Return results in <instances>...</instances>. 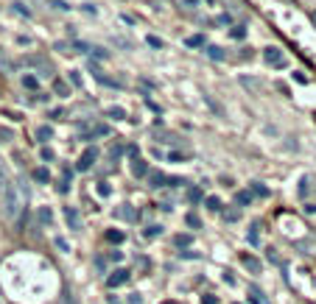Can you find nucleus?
<instances>
[{
	"label": "nucleus",
	"instance_id": "1",
	"mask_svg": "<svg viewBox=\"0 0 316 304\" xmlns=\"http://www.w3.org/2000/svg\"><path fill=\"white\" fill-rule=\"evenodd\" d=\"M25 201H28V187L23 184V179H14L6 184V190H3V215L14 221L17 215L23 212Z\"/></svg>",
	"mask_w": 316,
	"mask_h": 304
},
{
	"label": "nucleus",
	"instance_id": "2",
	"mask_svg": "<svg viewBox=\"0 0 316 304\" xmlns=\"http://www.w3.org/2000/svg\"><path fill=\"white\" fill-rule=\"evenodd\" d=\"M263 59H266L269 64H274V67H282V64H285V59H282V53L277 50V48H269V50L263 53Z\"/></svg>",
	"mask_w": 316,
	"mask_h": 304
},
{
	"label": "nucleus",
	"instance_id": "3",
	"mask_svg": "<svg viewBox=\"0 0 316 304\" xmlns=\"http://www.w3.org/2000/svg\"><path fill=\"white\" fill-rule=\"evenodd\" d=\"M65 218H68V224L73 226V229H81V215H79L76 207H68V209H65Z\"/></svg>",
	"mask_w": 316,
	"mask_h": 304
},
{
	"label": "nucleus",
	"instance_id": "4",
	"mask_svg": "<svg viewBox=\"0 0 316 304\" xmlns=\"http://www.w3.org/2000/svg\"><path fill=\"white\" fill-rule=\"evenodd\" d=\"M129 279V271H115L112 276H109V279H106V285H109V288H118V285H123V282Z\"/></svg>",
	"mask_w": 316,
	"mask_h": 304
},
{
	"label": "nucleus",
	"instance_id": "5",
	"mask_svg": "<svg viewBox=\"0 0 316 304\" xmlns=\"http://www.w3.org/2000/svg\"><path fill=\"white\" fill-rule=\"evenodd\" d=\"M92 162H95V151H87V154L79 159V170H90Z\"/></svg>",
	"mask_w": 316,
	"mask_h": 304
},
{
	"label": "nucleus",
	"instance_id": "6",
	"mask_svg": "<svg viewBox=\"0 0 316 304\" xmlns=\"http://www.w3.org/2000/svg\"><path fill=\"white\" fill-rule=\"evenodd\" d=\"M244 268L252 273H260V259L258 257H244Z\"/></svg>",
	"mask_w": 316,
	"mask_h": 304
},
{
	"label": "nucleus",
	"instance_id": "7",
	"mask_svg": "<svg viewBox=\"0 0 316 304\" xmlns=\"http://www.w3.org/2000/svg\"><path fill=\"white\" fill-rule=\"evenodd\" d=\"M6 184H9V170H6V162L0 159V195L6 190Z\"/></svg>",
	"mask_w": 316,
	"mask_h": 304
},
{
	"label": "nucleus",
	"instance_id": "8",
	"mask_svg": "<svg viewBox=\"0 0 316 304\" xmlns=\"http://www.w3.org/2000/svg\"><path fill=\"white\" fill-rule=\"evenodd\" d=\"M132 173H135V176H146V173H148V165L143 162V159H135V165H132Z\"/></svg>",
	"mask_w": 316,
	"mask_h": 304
},
{
	"label": "nucleus",
	"instance_id": "9",
	"mask_svg": "<svg viewBox=\"0 0 316 304\" xmlns=\"http://www.w3.org/2000/svg\"><path fill=\"white\" fill-rule=\"evenodd\" d=\"M207 56L210 59H215V62H221V59H224V50H221V48H207Z\"/></svg>",
	"mask_w": 316,
	"mask_h": 304
},
{
	"label": "nucleus",
	"instance_id": "10",
	"mask_svg": "<svg viewBox=\"0 0 316 304\" xmlns=\"http://www.w3.org/2000/svg\"><path fill=\"white\" fill-rule=\"evenodd\" d=\"M36 137H39V140H51V137H53V131H51L48 126H39V128H36Z\"/></svg>",
	"mask_w": 316,
	"mask_h": 304
},
{
	"label": "nucleus",
	"instance_id": "11",
	"mask_svg": "<svg viewBox=\"0 0 316 304\" xmlns=\"http://www.w3.org/2000/svg\"><path fill=\"white\" fill-rule=\"evenodd\" d=\"M235 201L241 204V207H246V204L252 201V195H249V192H238V195H235Z\"/></svg>",
	"mask_w": 316,
	"mask_h": 304
},
{
	"label": "nucleus",
	"instance_id": "12",
	"mask_svg": "<svg viewBox=\"0 0 316 304\" xmlns=\"http://www.w3.org/2000/svg\"><path fill=\"white\" fill-rule=\"evenodd\" d=\"M34 179H36V181H48V170H45V168L34 170Z\"/></svg>",
	"mask_w": 316,
	"mask_h": 304
},
{
	"label": "nucleus",
	"instance_id": "13",
	"mask_svg": "<svg viewBox=\"0 0 316 304\" xmlns=\"http://www.w3.org/2000/svg\"><path fill=\"white\" fill-rule=\"evenodd\" d=\"M151 181H154V187H162V181H168V179H165L162 173H154V176H151Z\"/></svg>",
	"mask_w": 316,
	"mask_h": 304
},
{
	"label": "nucleus",
	"instance_id": "14",
	"mask_svg": "<svg viewBox=\"0 0 316 304\" xmlns=\"http://www.w3.org/2000/svg\"><path fill=\"white\" fill-rule=\"evenodd\" d=\"M53 90H56L59 95H68V84H62V81H56V84H53Z\"/></svg>",
	"mask_w": 316,
	"mask_h": 304
},
{
	"label": "nucleus",
	"instance_id": "15",
	"mask_svg": "<svg viewBox=\"0 0 316 304\" xmlns=\"http://www.w3.org/2000/svg\"><path fill=\"white\" fill-rule=\"evenodd\" d=\"M188 198H191V201H199V198H202V192L193 187V190H188Z\"/></svg>",
	"mask_w": 316,
	"mask_h": 304
},
{
	"label": "nucleus",
	"instance_id": "16",
	"mask_svg": "<svg viewBox=\"0 0 316 304\" xmlns=\"http://www.w3.org/2000/svg\"><path fill=\"white\" fill-rule=\"evenodd\" d=\"M207 207H210V209H221V201H218V198H207Z\"/></svg>",
	"mask_w": 316,
	"mask_h": 304
},
{
	"label": "nucleus",
	"instance_id": "17",
	"mask_svg": "<svg viewBox=\"0 0 316 304\" xmlns=\"http://www.w3.org/2000/svg\"><path fill=\"white\" fill-rule=\"evenodd\" d=\"M188 226H191V229H199V218H196V215H188Z\"/></svg>",
	"mask_w": 316,
	"mask_h": 304
},
{
	"label": "nucleus",
	"instance_id": "18",
	"mask_svg": "<svg viewBox=\"0 0 316 304\" xmlns=\"http://www.w3.org/2000/svg\"><path fill=\"white\" fill-rule=\"evenodd\" d=\"M129 304H143V296H140V293H132V296H129Z\"/></svg>",
	"mask_w": 316,
	"mask_h": 304
},
{
	"label": "nucleus",
	"instance_id": "19",
	"mask_svg": "<svg viewBox=\"0 0 316 304\" xmlns=\"http://www.w3.org/2000/svg\"><path fill=\"white\" fill-rule=\"evenodd\" d=\"M118 218H132V209H126V204L118 209Z\"/></svg>",
	"mask_w": 316,
	"mask_h": 304
},
{
	"label": "nucleus",
	"instance_id": "20",
	"mask_svg": "<svg viewBox=\"0 0 316 304\" xmlns=\"http://www.w3.org/2000/svg\"><path fill=\"white\" fill-rule=\"evenodd\" d=\"M159 232H162V226H148L146 235H148V237H154V235H159Z\"/></svg>",
	"mask_w": 316,
	"mask_h": 304
},
{
	"label": "nucleus",
	"instance_id": "21",
	"mask_svg": "<svg viewBox=\"0 0 316 304\" xmlns=\"http://www.w3.org/2000/svg\"><path fill=\"white\" fill-rule=\"evenodd\" d=\"M23 84H25V87H36V79H34V76H25Z\"/></svg>",
	"mask_w": 316,
	"mask_h": 304
},
{
	"label": "nucleus",
	"instance_id": "22",
	"mask_svg": "<svg viewBox=\"0 0 316 304\" xmlns=\"http://www.w3.org/2000/svg\"><path fill=\"white\" fill-rule=\"evenodd\" d=\"M202 42H204L202 36H191V39H188V45H193V48H196V45H202Z\"/></svg>",
	"mask_w": 316,
	"mask_h": 304
},
{
	"label": "nucleus",
	"instance_id": "23",
	"mask_svg": "<svg viewBox=\"0 0 316 304\" xmlns=\"http://www.w3.org/2000/svg\"><path fill=\"white\" fill-rule=\"evenodd\" d=\"M109 240H115V243H121V240H123V235H121V232H109Z\"/></svg>",
	"mask_w": 316,
	"mask_h": 304
},
{
	"label": "nucleus",
	"instance_id": "24",
	"mask_svg": "<svg viewBox=\"0 0 316 304\" xmlns=\"http://www.w3.org/2000/svg\"><path fill=\"white\" fill-rule=\"evenodd\" d=\"M148 45H151V48H159V45H162V42H159L157 36H148Z\"/></svg>",
	"mask_w": 316,
	"mask_h": 304
},
{
	"label": "nucleus",
	"instance_id": "25",
	"mask_svg": "<svg viewBox=\"0 0 316 304\" xmlns=\"http://www.w3.org/2000/svg\"><path fill=\"white\" fill-rule=\"evenodd\" d=\"M70 81H73L76 87H81V79H79V73H70Z\"/></svg>",
	"mask_w": 316,
	"mask_h": 304
},
{
	"label": "nucleus",
	"instance_id": "26",
	"mask_svg": "<svg viewBox=\"0 0 316 304\" xmlns=\"http://www.w3.org/2000/svg\"><path fill=\"white\" fill-rule=\"evenodd\" d=\"M39 218H42V221H48V224H51V209H42V212H39Z\"/></svg>",
	"mask_w": 316,
	"mask_h": 304
},
{
	"label": "nucleus",
	"instance_id": "27",
	"mask_svg": "<svg viewBox=\"0 0 316 304\" xmlns=\"http://www.w3.org/2000/svg\"><path fill=\"white\" fill-rule=\"evenodd\" d=\"M182 3H185V9H196V3H199V0H182Z\"/></svg>",
	"mask_w": 316,
	"mask_h": 304
}]
</instances>
